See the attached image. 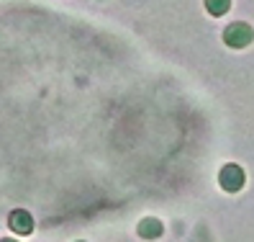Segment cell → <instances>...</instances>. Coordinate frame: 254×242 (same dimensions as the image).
Instances as JSON below:
<instances>
[{
  "mask_svg": "<svg viewBox=\"0 0 254 242\" xmlns=\"http://www.w3.org/2000/svg\"><path fill=\"white\" fill-rule=\"evenodd\" d=\"M252 26H247V23H231L229 28H226V34H223V41L229 44V47H234V49H242V47H247V44L252 41Z\"/></svg>",
  "mask_w": 254,
  "mask_h": 242,
  "instance_id": "6da1fadb",
  "label": "cell"
},
{
  "mask_svg": "<svg viewBox=\"0 0 254 242\" xmlns=\"http://www.w3.org/2000/svg\"><path fill=\"white\" fill-rule=\"evenodd\" d=\"M218 180H221L223 188L234 193V191H239V188L244 186V170L239 168V165H226V168L221 170V178Z\"/></svg>",
  "mask_w": 254,
  "mask_h": 242,
  "instance_id": "7a4b0ae2",
  "label": "cell"
},
{
  "mask_svg": "<svg viewBox=\"0 0 254 242\" xmlns=\"http://www.w3.org/2000/svg\"><path fill=\"white\" fill-rule=\"evenodd\" d=\"M8 227H10L16 235H28V232L34 230V219H31V214H28V211H21V209H18V211H13V214H10Z\"/></svg>",
  "mask_w": 254,
  "mask_h": 242,
  "instance_id": "3957f363",
  "label": "cell"
},
{
  "mask_svg": "<svg viewBox=\"0 0 254 242\" xmlns=\"http://www.w3.org/2000/svg\"><path fill=\"white\" fill-rule=\"evenodd\" d=\"M139 232H141V237H146V240H154V237L162 235V222H159V219H144V222L139 224Z\"/></svg>",
  "mask_w": 254,
  "mask_h": 242,
  "instance_id": "277c9868",
  "label": "cell"
},
{
  "mask_svg": "<svg viewBox=\"0 0 254 242\" xmlns=\"http://www.w3.org/2000/svg\"><path fill=\"white\" fill-rule=\"evenodd\" d=\"M229 5H231V0H205V8L211 16H223L229 10Z\"/></svg>",
  "mask_w": 254,
  "mask_h": 242,
  "instance_id": "5b68a950",
  "label": "cell"
},
{
  "mask_svg": "<svg viewBox=\"0 0 254 242\" xmlns=\"http://www.w3.org/2000/svg\"><path fill=\"white\" fill-rule=\"evenodd\" d=\"M0 242H16V240H0Z\"/></svg>",
  "mask_w": 254,
  "mask_h": 242,
  "instance_id": "8992f818",
  "label": "cell"
}]
</instances>
